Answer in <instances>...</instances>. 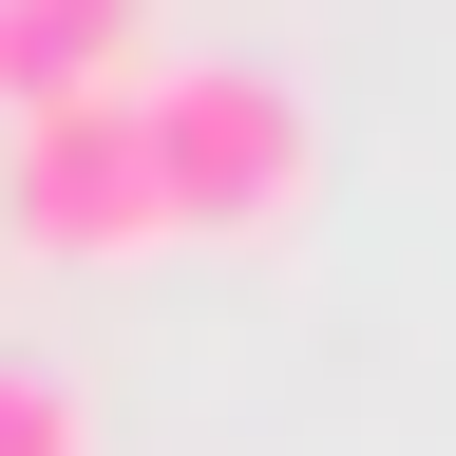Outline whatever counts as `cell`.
Here are the masks:
<instances>
[{
	"mask_svg": "<svg viewBox=\"0 0 456 456\" xmlns=\"http://www.w3.org/2000/svg\"><path fill=\"white\" fill-rule=\"evenodd\" d=\"M134 134H152V209L171 228H285L305 171H323V114H305V77H266V57H152Z\"/></svg>",
	"mask_w": 456,
	"mask_h": 456,
	"instance_id": "6da1fadb",
	"label": "cell"
},
{
	"mask_svg": "<svg viewBox=\"0 0 456 456\" xmlns=\"http://www.w3.org/2000/svg\"><path fill=\"white\" fill-rule=\"evenodd\" d=\"M0 228L57 266H114V248H171L152 209V134H134V77L114 95H38L20 134H0Z\"/></svg>",
	"mask_w": 456,
	"mask_h": 456,
	"instance_id": "7a4b0ae2",
	"label": "cell"
},
{
	"mask_svg": "<svg viewBox=\"0 0 456 456\" xmlns=\"http://www.w3.org/2000/svg\"><path fill=\"white\" fill-rule=\"evenodd\" d=\"M152 77V0H0V114Z\"/></svg>",
	"mask_w": 456,
	"mask_h": 456,
	"instance_id": "3957f363",
	"label": "cell"
},
{
	"mask_svg": "<svg viewBox=\"0 0 456 456\" xmlns=\"http://www.w3.org/2000/svg\"><path fill=\"white\" fill-rule=\"evenodd\" d=\"M0 456H95L77 380H57V362H20V342H0Z\"/></svg>",
	"mask_w": 456,
	"mask_h": 456,
	"instance_id": "277c9868",
	"label": "cell"
}]
</instances>
